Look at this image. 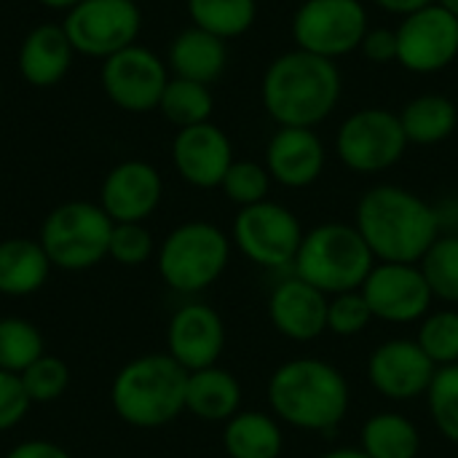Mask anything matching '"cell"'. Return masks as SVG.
I'll list each match as a JSON object with an SVG mask.
<instances>
[{
    "mask_svg": "<svg viewBox=\"0 0 458 458\" xmlns=\"http://www.w3.org/2000/svg\"><path fill=\"white\" fill-rule=\"evenodd\" d=\"M354 228L376 263H419L443 233L435 204L403 185H373L362 193Z\"/></svg>",
    "mask_w": 458,
    "mask_h": 458,
    "instance_id": "1",
    "label": "cell"
},
{
    "mask_svg": "<svg viewBox=\"0 0 458 458\" xmlns=\"http://www.w3.org/2000/svg\"><path fill=\"white\" fill-rule=\"evenodd\" d=\"M268 411L287 427L311 435L335 432L352 408L346 376L327 360L295 357L282 362L266 384Z\"/></svg>",
    "mask_w": 458,
    "mask_h": 458,
    "instance_id": "2",
    "label": "cell"
},
{
    "mask_svg": "<svg viewBox=\"0 0 458 458\" xmlns=\"http://www.w3.org/2000/svg\"><path fill=\"white\" fill-rule=\"evenodd\" d=\"M344 94L338 62L293 48L271 59L260 81L266 113L279 126L314 129L333 115Z\"/></svg>",
    "mask_w": 458,
    "mask_h": 458,
    "instance_id": "3",
    "label": "cell"
},
{
    "mask_svg": "<svg viewBox=\"0 0 458 458\" xmlns=\"http://www.w3.org/2000/svg\"><path fill=\"white\" fill-rule=\"evenodd\" d=\"M185 384L188 370H182L166 352L134 357L113 376V413L126 427L161 429L185 413Z\"/></svg>",
    "mask_w": 458,
    "mask_h": 458,
    "instance_id": "4",
    "label": "cell"
},
{
    "mask_svg": "<svg viewBox=\"0 0 458 458\" xmlns=\"http://www.w3.org/2000/svg\"><path fill=\"white\" fill-rule=\"evenodd\" d=\"M373 266L376 258L354 223L333 220L306 231L290 274L330 298L338 293L360 290Z\"/></svg>",
    "mask_w": 458,
    "mask_h": 458,
    "instance_id": "5",
    "label": "cell"
},
{
    "mask_svg": "<svg viewBox=\"0 0 458 458\" xmlns=\"http://www.w3.org/2000/svg\"><path fill=\"white\" fill-rule=\"evenodd\" d=\"M231 236L209 220H188L172 228L156 250V271L177 295L209 290L231 263Z\"/></svg>",
    "mask_w": 458,
    "mask_h": 458,
    "instance_id": "6",
    "label": "cell"
},
{
    "mask_svg": "<svg viewBox=\"0 0 458 458\" xmlns=\"http://www.w3.org/2000/svg\"><path fill=\"white\" fill-rule=\"evenodd\" d=\"M113 220L94 201H64L40 223L38 242L54 268L81 274L107 258Z\"/></svg>",
    "mask_w": 458,
    "mask_h": 458,
    "instance_id": "7",
    "label": "cell"
},
{
    "mask_svg": "<svg viewBox=\"0 0 458 458\" xmlns=\"http://www.w3.org/2000/svg\"><path fill=\"white\" fill-rule=\"evenodd\" d=\"M303 236L298 215L271 199L239 209L231 225V244L250 263L268 271H290Z\"/></svg>",
    "mask_w": 458,
    "mask_h": 458,
    "instance_id": "8",
    "label": "cell"
},
{
    "mask_svg": "<svg viewBox=\"0 0 458 458\" xmlns=\"http://www.w3.org/2000/svg\"><path fill=\"white\" fill-rule=\"evenodd\" d=\"M408 145L400 115L386 107L352 113L335 134V156L354 174H381L397 166Z\"/></svg>",
    "mask_w": 458,
    "mask_h": 458,
    "instance_id": "9",
    "label": "cell"
},
{
    "mask_svg": "<svg viewBox=\"0 0 458 458\" xmlns=\"http://www.w3.org/2000/svg\"><path fill=\"white\" fill-rule=\"evenodd\" d=\"M290 30L295 48L335 62L360 51L370 21L362 0H303Z\"/></svg>",
    "mask_w": 458,
    "mask_h": 458,
    "instance_id": "10",
    "label": "cell"
},
{
    "mask_svg": "<svg viewBox=\"0 0 458 458\" xmlns=\"http://www.w3.org/2000/svg\"><path fill=\"white\" fill-rule=\"evenodd\" d=\"M62 27L75 54L107 59L137 43L142 11L134 0H81L67 11Z\"/></svg>",
    "mask_w": 458,
    "mask_h": 458,
    "instance_id": "11",
    "label": "cell"
},
{
    "mask_svg": "<svg viewBox=\"0 0 458 458\" xmlns=\"http://www.w3.org/2000/svg\"><path fill=\"white\" fill-rule=\"evenodd\" d=\"M397 64L416 75H435L458 62V19L429 3L397 24Z\"/></svg>",
    "mask_w": 458,
    "mask_h": 458,
    "instance_id": "12",
    "label": "cell"
},
{
    "mask_svg": "<svg viewBox=\"0 0 458 458\" xmlns=\"http://www.w3.org/2000/svg\"><path fill=\"white\" fill-rule=\"evenodd\" d=\"M99 78L115 107L126 113H150L158 110L161 94L169 83V67L158 54L134 43L102 59Z\"/></svg>",
    "mask_w": 458,
    "mask_h": 458,
    "instance_id": "13",
    "label": "cell"
},
{
    "mask_svg": "<svg viewBox=\"0 0 458 458\" xmlns=\"http://www.w3.org/2000/svg\"><path fill=\"white\" fill-rule=\"evenodd\" d=\"M360 290L373 319L389 325H416L435 306V295L419 263H376Z\"/></svg>",
    "mask_w": 458,
    "mask_h": 458,
    "instance_id": "14",
    "label": "cell"
},
{
    "mask_svg": "<svg viewBox=\"0 0 458 458\" xmlns=\"http://www.w3.org/2000/svg\"><path fill=\"white\" fill-rule=\"evenodd\" d=\"M437 365L424 354L416 338H389L368 357V381L389 403L427 397Z\"/></svg>",
    "mask_w": 458,
    "mask_h": 458,
    "instance_id": "15",
    "label": "cell"
},
{
    "mask_svg": "<svg viewBox=\"0 0 458 458\" xmlns=\"http://www.w3.org/2000/svg\"><path fill=\"white\" fill-rule=\"evenodd\" d=\"M225 352V322L209 303H182L166 325V354L188 373L212 368Z\"/></svg>",
    "mask_w": 458,
    "mask_h": 458,
    "instance_id": "16",
    "label": "cell"
},
{
    "mask_svg": "<svg viewBox=\"0 0 458 458\" xmlns=\"http://www.w3.org/2000/svg\"><path fill=\"white\" fill-rule=\"evenodd\" d=\"M164 199V180L148 161L129 158L115 164L99 188V207L113 223H145Z\"/></svg>",
    "mask_w": 458,
    "mask_h": 458,
    "instance_id": "17",
    "label": "cell"
},
{
    "mask_svg": "<svg viewBox=\"0 0 458 458\" xmlns=\"http://www.w3.org/2000/svg\"><path fill=\"white\" fill-rule=\"evenodd\" d=\"M233 161L236 158L228 134L212 121L177 129L172 140V164L177 174L199 191L220 188Z\"/></svg>",
    "mask_w": 458,
    "mask_h": 458,
    "instance_id": "18",
    "label": "cell"
},
{
    "mask_svg": "<svg viewBox=\"0 0 458 458\" xmlns=\"http://www.w3.org/2000/svg\"><path fill=\"white\" fill-rule=\"evenodd\" d=\"M327 301L330 298L325 293L295 274H287L268 295V322L282 338L293 344H311L327 333Z\"/></svg>",
    "mask_w": 458,
    "mask_h": 458,
    "instance_id": "19",
    "label": "cell"
},
{
    "mask_svg": "<svg viewBox=\"0 0 458 458\" xmlns=\"http://www.w3.org/2000/svg\"><path fill=\"white\" fill-rule=\"evenodd\" d=\"M327 164V150L314 129L279 126L266 145V169L274 182L290 191L314 185Z\"/></svg>",
    "mask_w": 458,
    "mask_h": 458,
    "instance_id": "20",
    "label": "cell"
},
{
    "mask_svg": "<svg viewBox=\"0 0 458 458\" xmlns=\"http://www.w3.org/2000/svg\"><path fill=\"white\" fill-rule=\"evenodd\" d=\"M72 56L75 48L62 24H38L19 46V72L30 86L48 89L67 75Z\"/></svg>",
    "mask_w": 458,
    "mask_h": 458,
    "instance_id": "21",
    "label": "cell"
},
{
    "mask_svg": "<svg viewBox=\"0 0 458 458\" xmlns=\"http://www.w3.org/2000/svg\"><path fill=\"white\" fill-rule=\"evenodd\" d=\"M228 40L201 30V27H188L174 35L169 46V70L174 78L196 81V83H215L228 64Z\"/></svg>",
    "mask_w": 458,
    "mask_h": 458,
    "instance_id": "22",
    "label": "cell"
},
{
    "mask_svg": "<svg viewBox=\"0 0 458 458\" xmlns=\"http://www.w3.org/2000/svg\"><path fill=\"white\" fill-rule=\"evenodd\" d=\"M242 400H244L242 384L231 370L212 365V368L188 373L185 413L196 416L199 421L225 424L231 416L242 411Z\"/></svg>",
    "mask_w": 458,
    "mask_h": 458,
    "instance_id": "23",
    "label": "cell"
},
{
    "mask_svg": "<svg viewBox=\"0 0 458 458\" xmlns=\"http://www.w3.org/2000/svg\"><path fill=\"white\" fill-rule=\"evenodd\" d=\"M54 266L38 239L11 236L0 242V295L30 298L40 293Z\"/></svg>",
    "mask_w": 458,
    "mask_h": 458,
    "instance_id": "24",
    "label": "cell"
},
{
    "mask_svg": "<svg viewBox=\"0 0 458 458\" xmlns=\"http://www.w3.org/2000/svg\"><path fill=\"white\" fill-rule=\"evenodd\" d=\"M228 458H279L284 451L282 421L268 411H239L223 424Z\"/></svg>",
    "mask_w": 458,
    "mask_h": 458,
    "instance_id": "25",
    "label": "cell"
},
{
    "mask_svg": "<svg viewBox=\"0 0 458 458\" xmlns=\"http://www.w3.org/2000/svg\"><path fill=\"white\" fill-rule=\"evenodd\" d=\"M360 451L368 458H419L421 432L397 411L373 413L360 429Z\"/></svg>",
    "mask_w": 458,
    "mask_h": 458,
    "instance_id": "26",
    "label": "cell"
},
{
    "mask_svg": "<svg viewBox=\"0 0 458 458\" xmlns=\"http://www.w3.org/2000/svg\"><path fill=\"white\" fill-rule=\"evenodd\" d=\"M397 115L411 145H440L458 129L456 102L435 91L413 97Z\"/></svg>",
    "mask_w": 458,
    "mask_h": 458,
    "instance_id": "27",
    "label": "cell"
},
{
    "mask_svg": "<svg viewBox=\"0 0 458 458\" xmlns=\"http://www.w3.org/2000/svg\"><path fill=\"white\" fill-rule=\"evenodd\" d=\"M193 27H201L223 40H233L252 30L258 0H188Z\"/></svg>",
    "mask_w": 458,
    "mask_h": 458,
    "instance_id": "28",
    "label": "cell"
},
{
    "mask_svg": "<svg viewBox=\"0 0 458 458\" xmlns=\"http://www.w3.org/2000/svg\"><path fill=\"white\" fill-rule=\"evenodd\" d=\"M158 110L169 123H174L177 129H185V126L207 123L212 118L215 97H212L209 86L172 75L161 94Z\"/></svg>",
    "mask_w": 458,
    "mask_h": 458,
    "instance_id": "29",
    "label": "cell"
},
{
    "mask_svg": "<svg viewBox=\"0 0 458 458\" xmlns=\"http://www.w3.org/2000/svg\"><path fill=\"white\" fill-rule=\"evenodd\" d=\"M46 354L43 333L24 317H0V370L21 376Z\"/></svg>",
    "mask_w": 458,
    "mask_h": 458,
    "instance_id": "30",
    "label": "cell"
},
{
    "mask_svg": "<svg viewBox=\"0 0 458 458\" xmlns=\"http://www.w3.org/2000/svg\"><path fill=\"white\" fill-rule=\"evenodd\" d=\"M419 268L435 301L458 306V233H440L419 260Z\"/></svg>",
    "mask_w": 458,
    "mask_h": 458,
    "instance_id": "31",
    "label": "cell"
},
{
    "mask_svg": "<svg viewBox=\"0 0 458 458\" xmlns=\"http://www.w3.org/2000/svg\"><path fill=\"white\" fill-rule=\"evenodd\" d=\"M416 344L424 349V354L437 365L448 368L458 365V309H432L416 330Z\"/></svg>",
    "mask_w": 458,
    "mask_h": 458,
    "instance_id": "32",
    "label": "cell"
},
{
    "mask_svg": "<svg viewBox=\"0 0 458 458\" xmlns=\"http://www.w3.org/2000/svg\"><path fill=\"white\" fill-rule=\"evenodd\" d=\"M424 400L435 429L451 445H458V365L437 368Z\"/></svg>",
    "mask_w": 458,
    "mask_h": 458,
    "instance_id": "33",
    "label": "cell"
},
{
    "mask_svg": "<svg viewBox=\"0 0 458 458\" xmlns=\"http://www.w3.org/2000/svg\"><path fill=\"white\" fill-rule=\"evenodd\" d=\"M271 174L266 169V164L258 161H233L231 169L225 172L220 191L225 193V199L231 204H236L239 209L260 204L268 199L271 193Z\"/></svg>",
    "mask_w": 458,
    "mask_h": 458,
    "instance_id": "34",
    "label": "cell"
},
{
    "mask_svg": "<svg viewBox=\"0 0 458 458\" xmlns=\"http://www.w3.org/2000/svg\"><path fill=\"white\" fill-rule=\"evenodd\" d=\"M19 378L32 405H48L64 397L70 386V368L54 354H43Z\"/></svg>",
    "mask_w": 458,
    "mask_h": 458,
    "instance_id": "35",
    "label": "cell"
},
{
    "mask_svg": "<svg viewBox=\"0 0 458 458\" xmlns=\"http://www.w3.org/2000/svg\"><path fill=\"white\" fill-rule=\"evenodd\" d=\"M373 322V311L362 295V290L338 293L327 301V333L338 338H357Z\"/></svg>",
    "mask_w": 458,
    "mask_h": 458,
    "instance_id": "36",
    "label": "cell"
},
{
    "mask_svg": "<svg viewBox=\"0 0 458 458\" xmlns=\"http://www.w3.org/2000/svg\"><path fill=\"white\" fill-rule=\"evenodd\" d=\"M156 239L142 223H113L107 258L118 266L137 268L145 266L150 258H156Z\"/></svg>",
    "mask_w": 458,
    "mask_h": 458,
    "instance_id": "37",
    "label": "cell"
},
{
    "mask_svg": "<svg viewBox=\"0 0 458 458\" xmlns=\"http://www.w3.org/2000/svg\"><path fill=\"white\" fill-rule=\"evenodd\" d=\"M30 408L32 403L21 386V378L0 370V435L19 427L27 419Z\"/></svg>",
    "mask_w": 458,
    "mask_h": 458,
    "instance_id": "38",
    "label": "cell"
},
{
    "mask_svg": "<svg viewBox=\"0 0 458 458\" xmlns=\"http://www.w3.org/2000/svg\"><path fill=\"white\" fill-rule=\"evenodd\" d=\"M360 54L373 64L397 62V32L389 27H370L360 46Z\"/></svg>",
    "mask_w": 458,
    "mask_h": 458,
    "instance_id": "39",
    "label": "cell"
},
{
    "mask_svg": "<svg viewBox=\"0 0 458 458\" xmlns=\"http://www.w3.org/2000/svg\"><path fill=\"white\" fill-rule=\"evenodd\" d=\"M3 458H72L59 443H54V440H40V437H35V440H21V443H16L8 454Z\"/></svg>",
    "mask_w": 458,
    "mask_h": 458,
    "instance_id": "40",
    "label": "cell"
},
{
    "mask_svg": "<svg viewBox=\"0 0 458 458\" xmlns=\"http://www.w3.org/2000/svg\"><path fill=\"white\" fill-rule=\"evenodd\" d=\"M378 8H384V11H389V13H397V16H408V13H413V11H419V8H424V5H429V3H435V0H373Z\"/></svg>",
    "mask_w": 458,
    "mask_h": 458,
    "instance_id": "41",
    "label": "cell"
},
{
    "mask_svg": "<svg viewBox=\"0 0 458 458\" xmlns=\"http://www.w3.org/2000/svg\"><path fill=\"white\" fill-rule=\"evenodd\" d=\"M319 458H368L360 448H333L327 454H322Z\"/></svg>",
    "mask_w": 458,
    "mask_h": 458,
    "instance_id": "42",
    "label": "cell"
},
{
    "mask_svg": "<svg viewBox=\"0 0 458 458\" xmlns=\"http://www.w3.org/2000/svg\"><path fill=\"white\" fill-rule=\"evenodd\" d=\"M46 8H54V11H70V8H75L81 0H40Z\"/></svg>",
    "mask_w": 458,
    "mask_h": 458,
    "instance_id": "43",
    "label": "cell"
},
{
    "mask_svg": "<svg viewBox=\"0 0 458 458\" xmlns=\"http://www.w3.org/2000/svg\"><path fill=\"white\" fill-rule=\"evenodd\" d=\"M435 3H440L448 13H454L458 19V0H435Z\"/></svg>",
    "mask_w": 458,
    "mask_h": 458,
    "instance_id": "44",
    "label": "cell"
}]
</instances>
